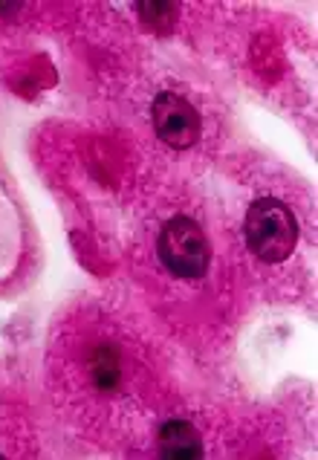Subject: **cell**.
<instances>
[{
  "label": "cell",
  "mask_w": 318,
  "mask_h": 460,
  "mask_svg": "<svg viewBox=\"0 0 318 460\" xmlns=\"http://www.w3.org/2000/svg\"><path fill=\"white\" fill-rule=\"evenodd\" d=\"M243 238L249 252L263 264H281L298 243V220L278 197H261L246 212Z\"/></svg>",
  "instance_id": "cell-1"
},
{
  "label": "cell",
  "mask_w": 318,
  "mask_h": 460,
  "mask_svg": "<svg viewBox=\"0 0 318 460\" xmlns=\"http://www.w3.org/2000/svg\"><path fill=\"white\" fill-rule=\"evenodd\" d=\"M156 255L165 270L182 281H200L211 264V246L206 232L197 226V220L177 215L171 217L156 238Z\"/></svg>",
  "instance_id": "cell-2"
},
{
  "label": "cell",
  "mask_w": 318,
  "mask_h": 460,
  "mask_svg": "<svg viewBox=\"0 0 318 460\" xmlns=\"http://www.w3.org/2000/svg\"><path fill=\"white\" fill-rule=\"evenodd\" d=\"M154 134L165 142L168 148L185 151L200 139V113L194 104L180 93H156L151 104Z\"/></svg>",
  "instance_id": "cell-3"
},
{
  "label": "cell",
  "mask_w": 318,
  "mask_h": 460,
  "mask_svg": "<svg viewBox=\"0 0 318 460\" xmlns=\"http://www.w3.org/2000/svg\"><path fill=\"white\" fill-rule=\"evenodd\" d=\"M159 455L168 460H197L203 457V440L189 420H168L159 429Z\"/></svg>",
  "instance_id": "cell-4"
},
{
  "label": "cell",
  "mask_w": 318,
  "mask_h": 460,
  "mask_svg": "<svg viewBox=\"0 0 318 460\" xmlns=\"http://www.w3.org/2000/svg\"><path fill=\"white\" fill-rule=\"evenodd\" d=\"M90 376H93V385H96L102 394H113L122 385V357H119V348L116 345H99L93 350V359H90Z\"/></svg>",
  "instance_id": "cell-5"
},
{
  "label": "cell",
  "mask_w": 318,
  "mask_h": 460,
  "mask_svg": "<svg viewBox=\"0 0 318 460\" xmlns=\"http://www.w3.org/2000/svg\"><path fill=\"white\" fill-rule=\"evenodd\" d=\"M137 12L145 21V26H148L151 32H159V35H168L177 23V6L174 4H159V0H154V4H139Z\"/></svg>",
  "instance_id": "cell-6"
}]
</instances>
